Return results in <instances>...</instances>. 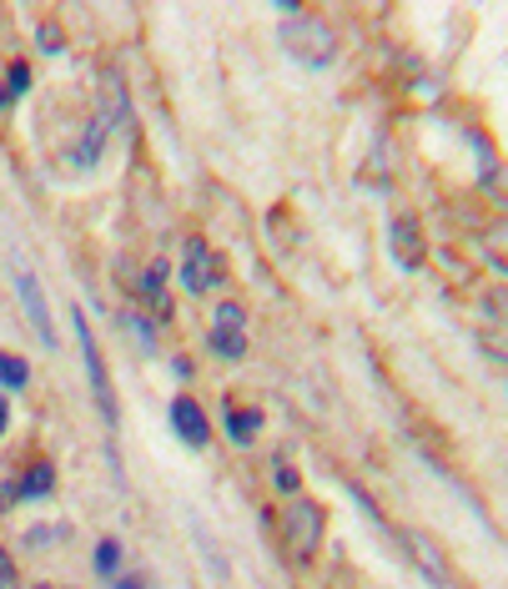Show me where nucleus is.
I'll list each match as a JSON object with an SVG mask.
<instances>
[{"label": "nucleus", "mask_w": 508, "mask_h": 589, "mask_svg": "<svg viewBox=\"0 0 508 589\" xmlns=\"http://www.w3.org/2000/svg\"><path fill=\"white\" fill-rule=\"evenodd\" d=\"M277 36H282V51L292 56L298 65H313V71H323V65L338 61V31L327 26L323 15H313V11L287 15Z\"/></svg>", "instance_id": "f257e3e1"}, {"label": "nucleus", "mask_w": 508, "mask_h": 589, "mask_svg": "<svg viewBox=\"0 0 508 589\" xmlns=\"http://www.w3.org/2000/svg\"><path fill=\"white\" fill-rule=\"evenodd\" d=\"M71 333L81 342V363H86V378H92V398H96V413L106 419V429H117V393H111V373H106V358L96 348V333L86 323V313H71Z\"/></svg>", "instance_id": "f03ea898"}, {"label": "nucleus", "mask_w": 508, "mask_h": 589, "mask_svg": "<svg viewBox=\"0 0 508 589\" xmlns=\"http://www.w3.org/2000/svg\"><path fill=\"white\" fill-rule=\"evenodd\" d=\"M323 544V509H317L313 498H298L292 509L282 514V550L292 564H307Z\"/></svg>", "instance_id": "7ed1b4c3"}, {"label": "nucleus", "mask_w": 508, "mask_h": 589, "mask_svg": "<svg viewBox=\"0 0 508 589\" xmlns=\"http://www.w3.org/2000/svg\"><path fill=\"white\" fill-rule=\"evenodd\" d=\"M177 283H182L186 292H211L217 283H222V262H217V252L207 248V237H186L182 242Z\"/></svg>", "instance_id": "20e7f679"}, {"label": "nucleus", "mask_w": 508, "mask_h": 589, "mask_svg": "<svg viewBox=\"0 0 508 589\" xmlns=\"http://www.w3.org/2000/svg\"><path fill=\"white\" fill-rule=\"evenodd\" d=\"M15 292H21V308H26L31 327L46 348H56V323H51V308H46V292H40V277L31 267H15Z\"/></svg>", "instance_id": "39448f33"}, {"label": "nucleus", "mask_w": 508, "mask_h": 589, "mask_svg": "<svg viewBox=\"0 0 508 589\" xmlns=\"http://www.w3.org/2000/svg\"><path fill=\"white\" fill-rule=\"evenodd\" d=\"M171 433L182 438L186 448H207L211 444V423H207V413H202V404L196 398H171Z\"/></svg>", "instance_id": "423d86ee"}, {"label": "nucleus", "mask_w": 508, "mask_h": 589, "mask_svg": "<svg viewBox=\"0 0 508 589\" xmlns=\"http://www.w3.org/2000/svg\"><path fill=\"white\" fill-rule=\"evenodd\" d=\"M388 248L392 257H398V267H408V273H418L423 267V237H418V217H398V223L388 227Z\"/></svg>", "instance_id": "0eeeda50"}, {"label": "nucleus", "mask_w": 508, "mask_h": 589, "mask_svg": "<svg viewBox=\"0 0 508 589\" xmlns=\"http://www.w3.org/2000/svg\"><path fill=\"white\" fill-rule=\"evenodd\" d=\"M56 494V464L51 458H36L21 479H15V504H36V498Z\"/></svg>", "instance_id": "6e6552de"}, {"label": "nucleus", "mask_w": 508, "mask_h": 589, "mask_svg": "<svg viewBox=\"0 0 508 589\" xmlns=\"http://www.w3.org/2000/svg\"><path fill=\"white\" fill-rule=\"evenodd\" d=\"M222 419H227V438H232V444H252V438H257L262 433V408H222Z\"/></svg>", "instance_id": "1a4fd4ad"}, {"label": "nucleus", "mask_w": 508, "mask_h": 589, "mask_svg": "<svg viewBox=\"0 0 508 589\" xmlns=\"http://www.w3.org/2000/svg\"><path fill=\"white\" fill-rule=\"evenodd\" d=\"M136 292H142L157 313H167L171 302H167V262H146L142 277H136Z\"/></svg>", "instance_id": "9d476101"}, {"label": "nucleus", "mask_w": 508, "mask_h": 589, "mask_svg": "<svg viewBox=\"0 0 508 589\" xmlns=\"http://www.w3.org/2000/svg\"><path fill=\"white\" fill-rule=\"evenodd\" d=\"M207 348H211V358H222V363H242V358H247V333H232V327H211V333H207Z\"/></svg>", "instance_id": "9b49d317"}, {"label": "nucleus", "mask_w": 508, "mask_h": 589, "mask_svg": "<svg viewBox=\"0 0 508 589\" xmlns=\"http://www.w3.org/2000/svg\"><path fill=\"white\" fill-rule=\"evenodd\" d=\"M106 136H111V127H106V121L96 117L92 127H86V136H81V146H76V167H96V161H101Z\"/></svg>", "instance_id": "f8f14e48"}, {"label": "nucleus", "mask_w": 508, "mask_h": 589, "mask_svg": "<svg viewBox=\"0 0 508 589\" xmlns=\"http://www.w3.org/2000/svg\"><path fill=\"white\" fill-rule=\"evenodd\" d=\"M92 569L96 579H117L121 575V539H96V550H92Z\"/></svg>", "instance_id": "ddd939ff"}, {"label": "nucleus", "mask_w": 508, "mask_h": 589, "mask_svg": "<svg viewBox=\"0 0 508 589\" xmlns=\"http://www.w3.org/2000/svg\"><path fill=\"white\" fill-rule=\"evenodd\" d=\"M31 383V363L21 353H0V388L5 393H26Z\"/></svg>", "instance_id": "4468645a"}, {"label": "nucleus", "mask_w": 508, "mask_h": 589, "mask_svg": "<svg viewBox=\"0 0 508 589\" xmlns=\"http://www.w3.org/2000/svg\"><path fill=\"white\" fill-rule=\"evenodd\" d=\"M242 323H247V308H242V302H217L211 327H232V333H242Z\"/></svg>", "instance_id": "2eb2a0df"}, {"label": "nucleus", "mask_w": 508, "mask_h": 589, "mask_svg": "<svg viewBox=\"0 0 508 589\" xmlns=\"http://www.w3.org/2000/svg\"><path fill=\"white\" fill-rule=\"evenodd\" d=\"M5 92H11V96H26V92H31V65H26V61H11V65H5Z\"/></svg>", "instance_id": "dca6fc26"}, {"label": "nucleus", "mask_w": 508, "mask_h": 589, "mask_svg": "<svg viewBox=\"0 0 508 589\" xmlns=\"http://www.w3.org/2000/svg\"><path fill=\"white\" fill-rule=\"evenodd\" d=\"M126 327H131V333H136V342H142L146 353L157 348V327L146 323V313H126Z\"/></svg>", "instance_id": "f3484780"}, {"label": "nucleus", "mask_w": 508, "mask_h": 589, "mask_svg": "<svg viewBox=\"0 0 508 589\" xmlns=\"http://www.w3.org/2000/svg\"><path fill=\"white\" fill-rule=\"evenodd\" d=\"M273 484L282 489V494H298V489H302V479H298V469H292L287 458H277V464H273Z\"/></svg>", "instance_id": "a211bd4d"}, {"label": "nucleus", "mask_w": 508, "mask_h": 589, "mask_svg": "<svg viewBox=\"0 0 508 589\" xmlns=\"http://www.w3.org/2000/svg\"><path fill=\"white\" fill-rule=\"evenodd\" d=\"M36 46H40V51H46V56H56V51H61V46H65L61 26H51V21H46V26L36 31Z\"/></svg>", "instance_id": "6ab92c4d"}, {"label": "nucleus", "mask_w": 508, "mask_h": 589, "mask_svg": "<svg viewBox=\"0 0 508 589\" xmlns=\"http://www.w3.org/2000/svg\"><path fill=\"white\" fill-rule=\"evenodd\" d=\"M11 579H15V560H11V550L0 544V589H11Z\"/></svg>", "instance_id": "aec40b11"}, {"label": "nucleus", "mask_w": 508, "mask_h": 589, "mask_svg": "<svg viewBox=\"0 0 508 589\" xmlns=\"http://www.w3.org/2000/svg\"><path fill=\"white\" fill-rule=\"evenodd\" d=\"M111 589H152V585H146L142 575H117L111 579Z\"/></svg>", "instance_id": "412c9836"}, {"label": "nucleus", "mask_w": 508, "mask_h": 589, "mask_svg": "<svg viewBox=\"0 0 508 589\" xmlns=\"http://www.w3.org/2000/svg\"><path fill=\"white\" fill-rule=\"evenodd\" d=\"M11 504H15V484H11V479H0V514L11 509Z\"/></svg>", "instance_id": "4be33fe9"}, {"label": "nucleus", "mask_w": 508, "mask_h": 589, "mask_svg": "<svg viewBox=\"0 0 508 589\" xmlns=\"http://www.w3.org/2000/svg\"><path fill=\"white\" fill-rule=\"evenodd\" d=\"M171 373L177 378H192V358H171Z\"/></svg>", "instance_id": "5701e85b"}, {"label": "nucleus", "mask_w": 508, "mask_h": 589, "mask_svg": "<svg viewBox=\"0 0 508 589\" xmlns=\"http://www.w3.org/2000/svg\"><path fill=\"white\" fill-rule=\"evenodd\" d=\"M5 429H11V404L0 398V438H5Z\"/></svg>", "instance_id": "b1692460"}, {"label": "nucleus", "mask_w": 508, "mask_h": 589, "mask_svg": "<svg viewBox=\"0 0 508 589\" xmlns=\"http://www.w3.org/2000/svg\"><path fill=\"white\" fill-rule=\"evenodd\" d=\"M11 101H15V96L5 92V86H0V111H11Z\"/></svg>", "instance_id": "393cba45"}, {"label": "nucleus", "mask_w": 508, "mask_h": 589, "mask_svg": "<svg viewBox=\"0 0 508 589\" xmlns=\"http://www.w3.org/2000/svg\"><path fill=\"white\" fill-rule=\"evenodd\" d=\"M31 589H51V585H31Z\"/></svg>", "instance_id": "a878e982"}]
</instances>
